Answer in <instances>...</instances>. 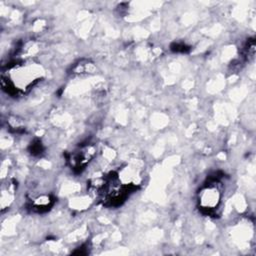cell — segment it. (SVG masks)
<instances>
[{"instance_id": "cell-4", "label": "cell", "mask_w": 256, "mask_h": 256, "mask_svg": "<svg viewBox=\"0 0 256 256\" xmlns=\"http://www.w3.org/2000/svg\"><path fill=\"white\" fill-rule=\"evenodd\" d=\"M171 50L175 52H186L189 50V47L183 43H175L174 45L171 46Z\"/></svg>"}, {"instance_id": "cell-1", "label": "cell", "mask_w": 256, "mask_h": 256, "mask_svg": "<svg viewBox=\"0 0 256 256\" xmlns=\"http://www.w3.org/2000/svg\"><path fill=\"white\" fill-rule=\"evenodd\" d=\"M7 72V76H2V87L10 94L27 91L44 74L41 66L32 61L13 64Z\"/></svg>"}, {"instance_id": "cell-3", "label": "cell", "mask_w": 256, "mask_h": 256, "mask_svg": "<svg viewBox=\"0 0 256 256\" xmlns=\"http://www.w3.org/2000/svg\"><path fill=\"white\" fill-rule=\"evenodd\" d=\"M42 150H43V148H42V144H41L40 141L36 140V141H34L33 143H31V149H30V151H31V153H32L33 155L40 154V153L42 152Z\"/></svg>"}, {"instance_id": "cell-2", "label": "cell", "mask_w": 256, "mask_h": 256, "mask_svg": "<svg viewBox=\"0 0 256 256\" xmlns=\"http://www.w3.org/2000/svg\"><path fill=\"white\" fill-rule=\"evenodd\" d=\"M218 181V177H212L208 184H205L199 192V207L205 214H213L220 204L221 192L216 184Z\"/></svg>"}]
</instances>
